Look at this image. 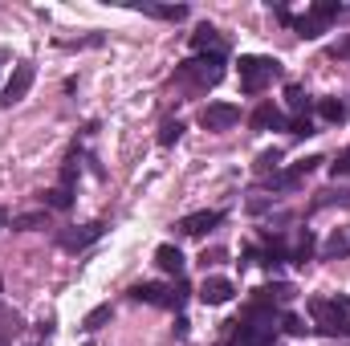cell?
Returning a JSON list of instances; mask_svg holds the SVG:
<instances>
[{"label":"cell","instance_id":"cell-13","mask_svg":"<svg viewBox=\"0 0 350 346\" xmlns=\"http://www.w3.org/2000/svg\"><path fill=\"white\" fill-rule=\"evenodd\" d=\"M310 257H314V232L301 228V232L293 237V245H289V261H293V265H306Z\"/></svg>","mask_w":350,"mask_h":346},{"label":"cell","instance_id":"cell-10","mask_svg":"<svg viewBox=\"0 0 350 346\" xmlns=\"http://www.w3.org/2000/svg\"><path fill=\"white\" fill-rule=\"evenodd\" d=\"M191 49H196V53H216V57H224V37H220V29L200 25V29L191 33Z\"/></svg>","mask_w":350,"mask_h":346},{"label":"cell","instance_id":"cell-18","mask_svg":"<svg viewBox=\"0 0 350 346\" xmlns=\"http://www.w3.org/2000/svg\"><path fill=\"white\" fill-rule=\"evenodd\" d=\"M147 16H159V21H183L187 16V8L183 4H139Z\"/></svg>","mask_w":350,"mask_h":346},{"label":"cell","instance_id":"cell-33","mask_svg":"<svg viewBox=\"0 0 350 346\" xmlns=\"http://www.w3.org/2000/svg\"><path fill=\"white\" fill-rule=\"evenodd\" d=\"M0 346H12V338H8V334H0Z\"/></svg>","mask_w":350,"mask_h":346},{"label":"cell","instance_id":"cell-21","mask_svg":"<svg viewBox=\"0 0 350 346\" xmlns=\"http://www.w3.org/2000/svg\"><path fill=\"white\" fill-rule=\"evenodd\" d=\"M285 102H289V106H293L297 114H310V94H306L301 86H293V82L285 86Z\"/></svg>","mask_w":350,"mask_h":346},{"label":"cell","instance_id":"cell-20","mask_svg":"<svg viewBox=\"0 0 350 346\" xmlns=\"http://www.w3.org/2000/svg\"><path fill=\"white\" fill-rule=\"evenodd\" d=\"M330 204H338V208H350V191H342V187L318 191V200H314V212H318V208H330Z\"/></svg>","mask_w":350,"mask_h":346},{"label":"cell","instance_id":"cell-8","mask_svg":"<svg viewBox=\"0 0 350 346\" xmlns=\"http://www.w3.org/2000/svg\"><path fill=\"white\" fill-rule=\"evenodd\" d=\"M232 281L228 277H204V285H200V302L204 306H228L232 302Z\"/></svg>","mask_w":350,"mask_h":346},{"label":"cell","instance_id":"cell-6","mask_svg":"<svg viewBox=\"0 0 350 346\" xmlns=\"http://www.w3.org/2000/svg\"><path fill=\"white\" fill-rule=\"evenodd\" d=\"M33 78H37V70H33L29 62H21V66L12 70V78L4 82V94H0V102H4V106H16V102H21V98L29 94V86H33Z\"/></svg>","mask_w":350,"mask_h":346},{"label":"cell","instance_id":"cell-25","mask_svg":"<svg viewBox=\"0 0 350 346\" xmlns=\"http://www.w3.org/2000/svg\"><path fill=\"white\" fill-rule=\"evenodd\" d=\"M179 135H183V122H179V118H167V122H163V131H159V143H163V147H172Z\"/></svg>","mask_w":350,"mask_h":346},{"label":"cell","instance_id":"cell-19","mask_svg":"<svg viewBox=\"0 0 350 346\" xmlns=\"http://www.w3.org/2000/svg\"><path fill=\"white\" fill-rule=\"evenodd\" d=\"M318 114H322L326 122H347V102H338V98H322V102H318Z\"/></svg>","mask_w":350,"mask_h":346},{"label":"cell","instance_id":"cell-24","mask_svg":"<svg viewBox=\"0 0 350 346\" xmlns=\"http://www.w3.org/2000/svg\"><path fill=\"white\" fill-rule=\"evenodd\" d=\"M110 306H98V310H90L86 314V322H82V330H102V322H110Z\"/></svg>","mask_w":350,"mask_h":346},{"label":"cell","instance_id":"cell-30","mask_svg":"<svg viewBox=\"0 0 350 346\" xmlns=\"http://www.w3.org/2000/svg\"><path fill=\"white\" fill-rule=\"evenodd\" d=\"M322 163H326V159H318V155H310V159H301V163H293V172H297V175H310L314 168H322Z\"/></svg>","mask_w":350,"mask_h":346},{"label":"cell","instance_id":"cell-22","mask_svg":"<svg viewBox=\"0 0 350 346\" xmlns=\"http://www.w3.org/2000/svg\"><path fill=\"white\" fill-rule=\"evenodd\" d=\"M297 183H301V175L293 172V168H289V172H277V175H269V187H273V191H293Z\"/></svg>","mask_w":350,"mask_h":346},{"label":"cell","instance_id":"cell-5","mask_svg":"<svg viewBox=\"0 0 350 346\" xmlns=\"http://www.w3.org/2000/svg\"><path fill=\"white\" fill-rule=\"evenodd\" d=\"M200 122H204L208 131H228V127L241 122V106H232V102H212V106L200 110Z\"/></svg>","mask_w":350,"mask_h":346},{"label":"cell","instance_id":"cell-31","mask_svg":"<svg viewBox=\"0 0 350 346\" xmlns=\"http://www.w3.org/2000/svg\"><path fill=\"white\" fill-rule=\"evenodd\" d=\"M269 204H273V200H269V196H253V200H249V212H265V208H269Z\"/></svg>","mask_w":350,"mask_h":346},{"label":"cell","instance_id":"cell-15","mask_svg":"<svg viewBox=\"0 0 350 346\" xmlns=\"http://www.w3.org/2000/svg\"><path fill=\"white\" fill-rule=\"evenodd\" d=\"M49 208H53V212H70V208H74V187H62V183L49 187V191H45V212H49Z\"/></svg>","mask_w":350,"mask_h":346},{"label":"cell","instance_id":"cell-16","mask_svg":"<svg viewBox=\"0 0 350 346\" xmlns=\"http://www.w3.org/2000/svg\"><path fill=\"white\" fill-rule=\"evenodd\" d=\"M12 228H16V232L49 228V212H45V208H41V212H21V216H12Z\"/></svg>","mask_w":350,"mask_h":346},{"label":"cell","instance_id":"cell-29","mask_svg":"<svg viewBox=\"0 0 350 346\" xmlns=\"http://www.w3.org/2000/svg\"><path fill=\"white\" fill-rule=\"evenodd\" d=\"M330 172H334V179H338V175H350V147L347 151H338V159L330 163Z\"/></svg>","mask_w":350,"mask_h":346},{"label":"cell","instance_id":"cell-2","mask_svg":"<svg viewBox=\"0 0 350 346\" xmlns=\"http://www.w3.org/2000/svg\"><path fill=\"white\" fill-rule=\"evenodd\" d=\"M175 78L179 82H187V86H216L220 78H224V57H216V53H200V57H187L179 70H175Z\"/></svg>","mask_w":350,"mask_h":346},{"label":"cell","instance_id":"cell-11","mask_svg":"<svg viewBox=\"0 0 350 346\" xmlns=\"http://www.w3.org/2000/svg\"><path fill=\"white\" fill-rule=\"evenodd\" d=\"M249 122H253V131H277V127H285V114H281L273 102H261Z\"/></svg>","mask_w":350,"mask_h":346},{"label":"cell","instance_id":"cell-27","mask_svg":"<svg viewBox=\"0 0 350 346\" xmlns=\"http://www.w3.org/2000/svg\"><path fill=\"white\" fill-rule=\"evenodd\" d=\"M281 326H285V334H293V338H306V334H310V326H306L301 318H293V314H285Z\"/></svg>","mask_w":350,"mask_h":346},{"label":"cell","instance_id":"cell-34","mask_svg":"<svg viewBox=\"0 0 350 346\" xmlns=\"http://www.w3.org/2000/svg\"><path fill=\"white\" fill-rule=\"evenodd\" d=\"M347 237H350V232H347Z\"/></svg>","mask_w":350,"mask_h":346},{"label":"cell","instance_id":"cell-26","mask_svg":"<svg viewBox=\"0 0 350 346\" xmlns=\"http://www.w3.org/2000/svg\"><path fill=\"white\" fill-rule=\"evenodd\" d=\"M277 163H281V151H277V147H273V151H261V155H257V172H261V175L277 172Z\"/></svg>","mask_w":350,"mask_h":346},{"label":"cell","instance_id":"cell-7","mask_svg":"<svg viewBox=\"0 0 350 346\" xmlns=\"http://www.w3.org/2000/svg\"><path fill=\"white\" fill-rule=\"evenodd\" d=\"M102 232H106V224H98V220H94V224H82V228H66V232L57 237V245H62V249H70V253H82V249L94 245Z\"/></svg>","mask_w":350,"mask_h":346},{"label":"cell","instance_id":"cell-17","mask_svg":"<svg viewBox=\"0 0 350 346\" xmlns=\"http://www.w3.org/2000/svg\"><path fill=\"white\" fill-rule=\"evenodd\" d=\"M350 249V237L347 232H330V241L322 245V261H342Z\"/></svg>","mask_w":350,"mask_h":346},{"label":"cell","instance_id":"cell-4","mask_svg":"<svg viewBox=\"0 0 350 346\" xmlns=\"http://www.w3.org/2000/svg\"><path fill=\"white\" fill-rule=\"evenodd\" d=\"M273 78H281V62L277 57H257V53L241 57V90L245 94H261Z\"/></svg>","mask_w":350,"mask_h":346},{"label":"cell","instance_id":"cell-23","mask_svg":"<svg viewBox=\"0 0 350 346\" xmlns=\"http://www.w3.org/2000/svg\"><path fill=\"white\" fill-rule=\"evenodd\" d=\"M285 127H289V135H293V139H310V135H318V127L310 122V114H297V118H289Z\"/></svg>","mask_w":350,"mask_h":346},{"label":"cell","instance_id":"cell-3","mask_svg":"<svg viewBox=\"0 0 350 346\" xmlns=\"http://www.w3.org/2000/svg\"><path fill=\"white\" fill-rule=\"evenodd\" d=\"M135 302H147V306H163V310H179L187 302V281L175 277V285H155V281H139L131 289Z\"/></svg>","mask_w":350,"mask_h":346},{"label":"cell","instance_id":"cell-9","mask_svg":"<svg viewBox=\"0 0 350 346\" xmlns=\"http://www.w3.org/2000/svg\"><path fill=\"white\" fill-rule=\"evenodd\" d=\"M220 220H224L220 212H208V208H204V212H191V216H183V220H179L175 228H179L183 237H204V232H212V228H216Z\"/></svg>","mask_w":350,"mask_h":346},{"label":"cell","instance_id":"cell-28","mask_svg":"<svg viewBox=\"0 0 350 346\" xmlns=\"http://www.w3.org/2000/svg\"><path fill=\"white\" fill-rule=\"evenodd\" d=\"M74 179H78V151H70V159L62 168V187H74Z\"/></svg>","mask_w":350,"mask_h":346},{"label":"cell","instance_id":"cell-14","mask_svg":"<svg viewBox=\"0 0 350 346\" xmlns=\"http://www.w3.org/2000/svg\"><path fill=\"white\" fill-rule=\"evenodd\" d=\"M293 293H297L293 285H285V281H277V285H261L253 302H261V306H273V302H293Z\"/></svg>","mask_w":350,"mask_h":346},{"label":"cell","instance_id":"cell-12","mask_svg":"<svg viewBox=\"0 0 350 346\" xmlns=\"http://www.w3.org/2000/svg\"><path fill=\"white\" fill-rule=\"evenodd\" d=\"M155 265H159L163 273H172V277H183V253H179L175 245H159V249H155Z\"/></svg>","mask_w":350,"mask_h":346},{"label":"cell","instance_id":"cell-32","mask_svg":"<svg viewBox=\"0 0 350 346\" xmlns=\"http://www.w3.org/2000/svg\"><path fill=\"white\" fill-rule=\"evenodd\" d=\"M330 57H350V37L338 41V45H330Z\"/></svg>","mask_w":350,"mask_h":346},{"label":"cell","instance_id":"cell-1","mask_svg":"<svg viewBox=\"0 0 350 346\" xmlns=\"http://www.w3.org/2000/svg\"><path fill=\"white\" fill-rule=\"evenodd\" d=\"M310 318L322 334H350V297H314Z\"/></svg>","mask_w":350,"mask_h":346}]
</instances>
